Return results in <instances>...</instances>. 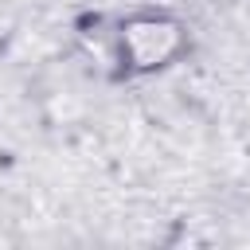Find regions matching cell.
Here are the masks:
<instances>
[{
    "label": "cell",
    "mask_w": 250,
    "mask_h": 250,
    "mask_svg": "<svg viewBox=\"0 0 250 250\" xmlns=\"http://www.w3.org/2000/svg\"><path fill=\"white\" fill-rule=\"evenodd\" d=\"M188 47V31L176 16L164 12H141L117 23V55L121 70L133 74H152L168 62H176Z\"/></svg>",
    "instance_id": "cell-1"
}]
</instances>
